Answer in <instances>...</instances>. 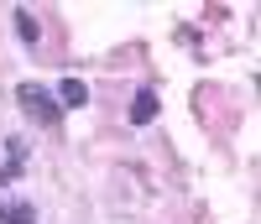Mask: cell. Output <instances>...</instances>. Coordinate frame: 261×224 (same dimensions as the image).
Here are the masks:
<instances>
[{"mask_svg": "<svg viewBox=\"0 0 261 224\" xmlns=\"http://www.w3.org/2000/svg\"><path fill=\"white\" fill-rule=\"evenodd\" d=\"M11 21H16V37L27 42V47H37V42H42V26H37V16H32L27 6H16V16H11Z\"/></svg>", "mask_w": 261, "mask_h": 224, "instance_id": "5", "label": "cell"}, {"mask_svg": "<svg viewBox=\"0 0 261 224\" xmlns=\"http://www.w3.org/2000/svg\"><path fill=\"white\" fill-rule=\"evenodd\" d=\"M27 172V136H6V167H0V183H16Z\"/></svg>", "mask_w": 261, "mask_h": 224, "instance_id": "2", "label": "cell"}, {"mask_svg": "<svg viewBox=\"0 0 261 224\" xmlns=\"http://www.w3.org/2000/svg\"><path fill=\"white\" fill-rule=\"evenodd\" d=\"M53 99H58L63 109H84V104H89V83H84V78H73V73H68V78H63V83L53 89Z\"/></svg>", "mask_w": 261, "mask_h": 224, "instance_id": "3", "label": "cell"}, {"mask_svg": "<svg viewBox=\"0 0 261 224\" xmlns=\"http://www.w3.org/2000/svg\"><path fill=\"white\" fill-rule=\"evenodd\" d=\"M151 115H157V89L141 83L136 99H130V125H151Z\"/></svg>", "mask_w": 261, "mask_h": 224, "instance_id": "4", "label": "cell"}, {"mask_svg": "<svg viewBox=\"0 0 261 224\" xmlns=\"http://www.w3.org/2000/svg\"><path fill=\"white\" fill-rule=\"evenodd\" d=\"M16 104L27 109V115H32L42 130H58V125H63V104L53 99V89H47V83H16Z\"/></svg>", "mask_w": 261, "mask_h": 224, "instance_id": "1", "label": "cell"}, {"mask_svg": "<svg viewBox=\"0 0 261 224\" xmlns=\"http://www.w3.org/2000/svg\"><path fill=\"white\" fill-rule=\"evenodd\" d=\"M0 224H37V209L32 204H6V198H0Z\"/></svg>", "mask_w": 261, "mask_h": 224, "instance_id": "6", "label": "cell"}]
</instances>
